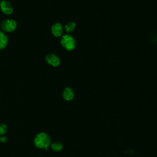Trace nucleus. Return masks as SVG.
I'll return each instance as SVG.
<instances>
[{"mask_svg":"<svg viewBox=\"0 0 157 157\" xmlns=\"http://www.w3.org/2000/svg\"><path fill=\"white\" fill-rule=\"evenodd\" d=\"M50 139L45 132L37 134L34 139L35 145L39 148H47L50 145Z\"/></svg>","mask_w":157,"mask_h":157,"instance_id":"nucleus-1","label":"nucleus"},{"mask_svg":"<svg viewBox=\"0 0 157 157\" xmlns=\"http://www.w3.org/2000/svg\"><path fill=\"white\" fill-rule=\"evenodd\" d=\"M61 44L64 48L69 51L74 50L76 46V42L74 38L69 34H66L62 37Z\"/></svg>","mask_w":157,"mask_h":157,"instance_id":"nucleus-2","label":"nucleus"},{"mask_svg":"<svg viewBox=\"0 0 157 157\" xmlns=\"http://www.w3.org/2000/svg\"><path fill=\"white\" fill-rule=\"evenodd\" d=\"M17 22L13 19H6L2 21L1 24V27L2 29L7 33H11L15 30L17 28Z\"/></svg>","mask_w":157,"mask_h":157,"instance_id":"nucleus-3","label":"nucleus"},{"mask_svg":"<svg viewBox=\"0 0 157 157\" xmlns=\"http://www.w3.org/2000/svg\"><path fill=\"white\" fill-rule=\"evenodd\" d=\"M0 9L6 15H10L13 12V7L12 4L8 1H2L0 2Z\"/></svg>","mask_w":157,"mask_h":157,"instance_id":"nucleus-4","label":"nucleus"},{"mask_svg":"<svg viewBox=\"0 0 157 157\" xmlns=\"http://www.w3.org/2000/svg\"><path fill=\"white\" fill-rule=\"evenodd\" d=\"M45 60L48 64L53 67H57L60 64L59 58L56 55L53 53L47 55L45 57Z\"/></svg>","mask_w":157,"mask_h":157,"instance_id":"nucleus-5","label":"nucleus"},{"mask_svg":"<svg viewBox=\"0 0 157 157\" xmlns=\"http://www.w3.org/2000/svg\"><path fill=\"white\" fill-rule=\"evenodd\" d=\"M52 33L53 35L56 37H60L63 32V26L59 23H56L52 26Z\"/></svg>","mask_w":157,"mask_h":157,"instance_id":"nucleus-6","label":"nucleus"},{"mask_svg":"<svg viewBox=\"0 0 157 157\" xmlns=\"http://www.w3.org/2000/svg\"><path fill=\"white\" fill-rule=\"evenodd\" d=\"M63 97L66 101H71L74 97V93L72 89L70 87H66L63 91Z\"/></svg>","mask_w":157,"mask_h":157,"instance_id":"nucleus-7","label":"nucleus"},{"mask_svg":"<svg viewBox=\"0 0 157 157\" xmlns=\"http://www.w3.org/2000/svg\"><path fill=\"white\" fill-rule=\"evenodd\" d=\"M8 43V37L2 31H0V50L6 47Z\"/></svg>","mask_w":157,"mask_h":157,"instance_id":"nucleus-8","label":"nucleus"},{"mask_svg":"<svg viewBox=\"0 0 157 157\" xmlns=\"http://www.w3.org/2000/svg\"><path fill=\"white\" fill-rule=\"evenodd\" d=\"M51 147H52L53 150H54L55 151H59L62 150L63 146V144L61 142H55L52 144Z\"/></svg>","mask_w":157,"mask_h":157,"instance_id":"nucleus-9","label":"nucleus"},{"mask_svg":"<svg viewBox=\"0 0 157 157\" xmlns=\"http://www.w3.org/2000/svg\"><path fill=\"white\" fill-rule=\"evenodd\" d=\"M75 28V23L73 21H69L64 26V29L66 32L70 33L74 30Z\"/></svg>","mask_w":157,"mask_h":157,"instance_id":"nucleus-10","label":"nucleus"},{"mask_svg":"<svg viewBox=\"0 0 157 157\" xmlns=\"http://www.w3.org/2000/svg\"><path fill=\"white\" fill-rule=\"evenodd\" d=\"M7 130V127L5 124H0V135L4 134Z\"/></svg>","mask_w":157,"mask_h":157,"instance_id":"nucleus-11","label":"nucleus"},{"mask_svg":"<svg viewBox=\"0 0 157 157\" xmlns=\"http://www.w3.org/2000/svg\"><path fill=\"white\" fill-rule=\"evenodd\" d=\"M7 141V138L6 137H4V136H1L0 137V142H2V143H4Z\"/></svg>","mask_w":157,"mask_h":157,"instance_id":"nucleus-12","label":"nucleus"}]
</instances>
